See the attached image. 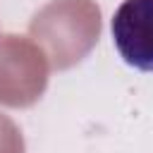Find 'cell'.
Returning a JSON list of instances; mask_svg holds the SVG:
<instances>
[{
  "label": "cell",
  "mask_w": 153,
  "mask_h": 153,
  "mask_svg": "<svg viewBox=\"0 0 153 153\" xmlns=\"http://www.w3.org/2000/svg\"><path fill=\"white\" fill-rule=\"evenodd\" d=\"M110 31L129 67L153 72V0H124L112 14Z\"/></svg>",
  "instance_id": "cell-1"
}]
</instances>
